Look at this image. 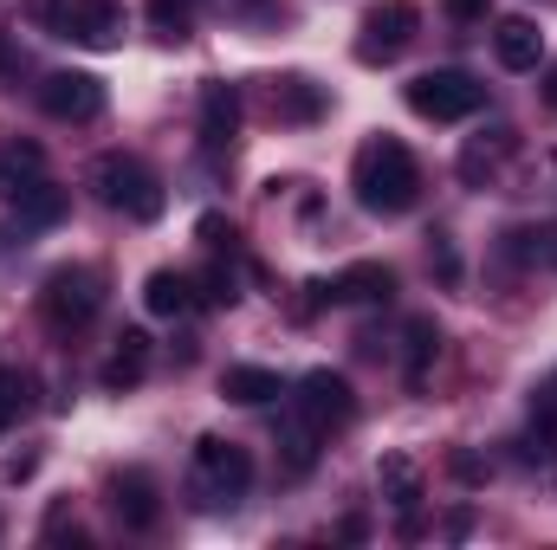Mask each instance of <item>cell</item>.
<instances>
[{
    "mask_svg": "<svg viewBox=\"0 0 557 550\" xmlns=\"http://www.w3.org/2000/svg\"><path fill=\"white\" fill-rule=\"evenodd\" d=\"M486 7H493V0H447V13H454V20H480Z\"/></svg>",
    "mask_w": 557,
    "mask_h": 550,
    "instance_id": "obj_33",
    "label": "cell"
},
{
    "mask_svg": "<svg viewBox=\"0 0 557 550\" xmlns=\"http://www.w3.org/2000/svg\"><path fill=\"white\" fill-rule=\"evenodd\" d=\"M143 13H149V33L169 39V46H182L195 33V0H149Z\"/></svg>",
    "mask_w": 557,
    "mask_h": 550,
    "instance_id": "obj_23",
    "label": "cell"
},
{
    "mask_svg": "<svg viewBox=\"0 0 557 550\" xmlns=\"http://www.w3.org/2000/svg\"><path fill=\"white\" fill-rule=\"evenodd\" d=\"M447 473H454L460 486H486V460H480V453H467V447H454V453H447Z\"/></svg>",
    "mask_w": 557,
    "mask_h": 550,
    "instance_id": "obj_28",
    "label": "cell"
},
{
    "mask_svg": "<svg viewBox=\"0 0 557 550\" xmlns=\"http://www.w3.org/2000/svg\"><path fill=\"white\" fill-rule=\"evenodd\" d=\"M428 273L441 278V285H460V253H454L447 234H428Z\"/></svg>",
    "mask_w": 557,
    "mask_h": 550,
    "instance_id": "obj_26",
    "label": "cell"
},
{
    "mask_svg": "<svg viewBox=\"0 0 557 550\" xmlns=\"http://www.w3.org/2000/svg\"><path fill=\"white\" fill-rule=\"evenodd\" d=\"M441 357V330H434V317H409V330H403V370H409V389L428 383V363Z\"/></svg>",
    "mask_w": 557,
    "mask_h": 550,
    "instance_id": "obj_22",
    "label": "cell"
},
{
    "mask_svg": "<svg viewBox=\"0 0 557 550\" xmlns=\"http://www.w3.org/2000/svg\"><path fill=\"white\" fill-rule=\"evenodd\" d=\"M98 304H104V278L91 273V266H59V273L39 285V317H46V330H59V337L85 330V324L98 317Z\"/></svg>",
    "mask_w": 557,
    "mask_h": 550,
    "instance_id": "obj_5",
    "label": "cell"
},
{
    "mask_svg": "<svg viewBox=\"0 0 557 550\" xmlns=\"http://www.w3.org/2000/svg\"><path fill=\"white\" fill-rule=\"evenodd\" d=\"M33 409V376L26 370H13V363H0V434L7 427H20Z\"/></svg>",
    "mask_w": 557,
    "mask_h": 550,
    "instance_id": "obj_24",
    "label": "cell"
},
{
    "mask_svg": "<svg viewBox=\"0 0 557 550\" xmlns=\"http://www.w3.org/2000/svg\"><path fill=\"white\" fill-rule=\"evenodd\" d=\"M26 20L46 26L52 39L98 46V52L124 39V13H117V0H26Z\"/></svg>",
    "mask_w": 557,
    "mask_h": 550,
    "instance_id": "obj_4",
    "label": "cell"
},
{
    "mask_svg": "<svg viewBox=\"0 0 557 550\" xmlns=\"http://www.w3.org/2000/svg\"><path fill=\"white\" fill-rule=\"evenodd\" d=\"M545 98H552V104H557V65H552V85H545Z\"/></svg>",
    "mask_w": 557,
    "mask_h": 550,
    "instance_id": "obj_36",
    "label": "cell"
},
{
    "mask_svg": "<svg viewBox=\"0 0 557 550\" xmlns=\"http://www.w3.org/2000/svg\"><path fill=\"white\" fill-rule=\"evenodd\" d=\"M111 512L131 525V532H149L156 518H162V499H156V479L143 473V466H124V473H111Z\"/></svg>",
    "mask_w": 557,
    "mask_h": 550,
    "instance_id": "obj_11",
    "label": "cell"
},
{
    "mask_svg": "<svg viewBox=\"0 0 557 550\" xmlns=\"http://www.w3.org/2000/svg\"><path fill=\"white\" fill-rule=\"evenodd\" d=\"M376 486H383V499L403 512V538H421V466H416V453H383V460H376Z\"/></svg>",
    "mask_w": 557,
    "mask_h": 550,
    "instance_id": "obj_10",
    "label": "cell"
},
{
    "mask_svg": "<svg viewBox=\"0 0 557 550\" xmlns=\"http://www.w3.org/2000/svg\"><path fill=\"white\" fill-rule=\"evenodd\" d=\"M493 52H499L506 72H539V59H545V33H539V20L506 13V20L493 26Z\"/></svg>",
    "mask_w": 557,
    "mask_h": 550,
    "instance_id": "obj_12",
    "label": "cell"
},
{
    "mask_svg": "<svg viewBox=\"0 0 557 550\" xmlns=\"http://www.w3.org/2000/svg\"><path fill=\"white\" fill-rule=\"evenodd\" d=\"M65 532H78V525H72V505H65V499H59V505H52V512H46V525H39V538H46V545H59V538H65Z\"/></svg>",
    "mask_w": 557,
    "mask_h": 550,
    "instance_id": "obj_30",
    "label": "cell"
},
{
    "mask_svg": "<svg viewBox=\"0 0 557 550\" xmlns=\"http://www.w3.org/2000/svg\"><path fill=\"white\" fill-rule=\"evenodd\" d=\"M7 201H13V221H20V227H59V221H65V188H52L46 175H33V182H26L20 195H7Z\"/></svg>",
    "mask_w": 557,
    "mask_h": 550,
    "instance_id": "obj_17",
    "label": "cell"
},
{
    "mask_svg": "<svg viewBox=\"0 0 557 550\" xmlns=\"http://www.w3.org/2000/svg\"><path fill=\"white\" fill-rule=\"evenodd\" d=\"M552 389H557V383H552Z\"/></svg>",
    "mask_w": 557,
    "mask_h": 550,
    "instance_id": "obj_37",
    "label": "cell"
},
{
    "mask_svg": "<svg viewBox=\"0 0 557 550\" xmlns=\"http://www.w3.org/2000/svg\"><path fill=\"white\" fill-rule=\"evenodd\" d=\"M39 162H46L39 142H7V149H0V195H20V188L39 175Z\"/></svg>",
    "mask_w": 557,
    "mask_h": 550,
    "instance_id": "obj_25",
    "label": "cell"
},
{
    "mask_svg": "<svg viewBox=\"0 0 557 550\" xmlns=\"http://www.w3.org/2000/svg\"><path fill=\"white\" fill-rule=\"evenodd\" d=\"M441 538H473V512H447L441 518Z\"/></svg>",
    "mask_w": 557,
    "mask_h": 550,
    "instance_id": "obj_31",
    "label": "cell"
},
{
    "mask_svg": "<svg viewBox=\"0 0 557 550\" xmlns=\"http://www.w3.org/2000/svg\"><path fill=\"white\" fill-rule=\"evenodd\" d=\"M273 117L278 124H318L324 117V91L311 78H278L273 85Z\"/></svg>",
    "mask_w": 557,
    "mask_h": 550,
    "instance_id": "obj_20",
    "label": "cell"
},
{
    "mask_svg": "<svg viewBox=\"0 0 557 550\" xmlns=\"http://www.w3.org/2000/svg\"><path fill=\"white\" fill-rule=\"evenodd\" d=\"M195 234H201V247H214V253H234V240H240L227 214H201V221H195Z\"/></svg>",
    "mask_w": 557,
    "mask_h": 550,
    "instance_id": "obj_27",
    "label": "cell"
},
{
    "mask_svg": "<svg viewBox=\"0 0 557 550\" xmlns=\"http://www.w3.org/2000/svg\"><path fill=\"white\" fill-rule=\"evenodd\" d=\"M318 440H324V427H311L298 409L278 421V466H285V479H305L318 466Z\"/></svg>",
    "mask_w": 557,
    "mask_h": 550,
    "instance_id": "obj_14",
    "label": "cell"
},
{
    "mask_svg": "<svg viewBox=\"0 0 557 550\" xmlns=\"http://www.w3.org/2000/svg\"><path fill=\"white\" fill-rule=\"evenodd\" d=\"M0 72L13 78V72H26V52H13V46H0Z\"/></svg>",
    "mask_w": 557,
    "mask_h": 550,
    "instance_id": "obj_35",
    "label": "cell"
},
{
    "mask_svg": "<svg viewBox=\"0 0 557 550\" xmlns=\"http://www.w3.org/2000/svg\"><path fill=\"white\" fill-rule=\"evenodd\" d=\"M143 370H149V337H143V330H124L98 383H104V389H137V383H143Z\"/></svg>",
    "mask_w": 557,
    "mask_h": 550,
    "instance_id": "obj_21",
    "label": "cell"
},
{
    "mask_svg": "<svg viewBox=\"0 0 557 550\" xmlns=\"http://www.w3.org/2000/svg\"><path fill=\"white\" fill-rule=\"evenodd\" d=\"M195 298H201V304H234V298H240V285H234V273H221V266H214V273L201 278V291H195Z\"/></svg>",
    "mask_w": 557,
    "mask_h": 550,
    "instance_id": "obj_29",
    "label": "cell"
},
{
    "mask_svg": "<svg viewBox=\"0 0 557 550\" xmlns=\"http://www.w3.org/2000/svg\"><path fill=\"white\" fill-rule=\"evenodd\" d=\"M512 142H519L512 130H480V137L460 149V182H467V188H486V182L499 175V162L512 155Z\"/></svg>",
    "mask_w": 557,
    "mask_h": 550,
    "instance_id": "obj_15",
    "label": "cell"
},
{
    "mask_svg": "<svg viewBox=\"0 0 557 550\" xmlns=\"http://www.w3.org/2000/svg\"><path fill=\"white\" fill-rule=\"evenodd\" d=\"M331 291H337V304H389L396 298V273L383 260H363L344 278H331Z\"/></svg>",
    "mask_w": 557,
    "mask_h": 550,
    "instance_id": "obj_16",
    "label": "cell"
},
{
    "mask_svg": "<svg viewBox=\"0 0 557 550\" xmlns=\"http://www.w3.org/2000/svg\"><path fill=\"white\" fill-rule=\"evenodd\" d=\"M33 466H39V453H13L7 460V479H33Z\"/></svg>",
    "mask_w": 557,
    "mask_h": 550,
    "instance_id": "obj_32",
    "label": "cell"
},
{
    "mask_svg": "<svg viewBox=\"0 0 557 550\" xmlns=\"http://www.w3.org/2000/svg\"><path fill=\"white\" fill-rule=\"evenodd\" d=\"M91 188H98V201H104L111 214H124V221H156V214L169 208L162 182L143 168L137 155H124V149H111V155L91 162Z\"/></svg>",
    "mask_w": 557,
    "mask_h": 550,
    "instance_id": "obj_3",
    "label": "cell"
},
{
    "mask_svg": "<svg viewBox=\"0 0 557 550\" xmlns=\"http://www.w3.org/2000/svg\"><path fill=\"white\" fill-rule=\"evenodd\" d=\"M253 486V453L240 440H221V434H201L195 440V460H188V492L201 512H221V505H240Z\"/></svg>",
    "mask_w": 557,
    "mask_h": 550,
    "instance_id": "obj_2",
    "label": "cell"
},
{
    "mask_svg": "<svg viewBox=\"0 0 557 550\" xmlns=\"http://www.w3.org/2000/svg\"><path fill=\"white\" fill-rule=\"evenodd\" d=\"M539 260L557 266V227H539Z\"/></svg>",
    "mask_w": 557,
    "mask_h": 550,
    "instance_id": "obj_34",
    "label": "cell"
},
{
    "mask_svg": "<svg viewBox=\"0 0 557 550\" xmlns=\"http://www.w3.org/2000/svg\"><path fill=\"white\" fill-rule=\"evenodd\" d=\"M416 26H421L416 0H376V7L357 20V59H363V65H389V59H403L409 39H416Z\"/></svg>",
    "mask_w": 557,
    "mask_h": 550,
    "instance_id": "obj_7",
    "label": "cell"
},
{
    "mask_svg": "<svg viewBox=\"0 0 557 550\" xmlns=\"http://www.w3.org/2000/svg\"><path fill=\"white\" fill-rule=\"evenodd\" d=\"M234 130H240V91L221 85V78L201 85V142H208V149H227Z\"/></svg>",
    "mask_w": 557,
    "mask_h": 550,
    "instance_id": "obj_13",
    "label": "cell"
},
{
    "mask_svg": "<svg viewBox=\"0 0 557 550\" xmlns=\"http://www.w3.org/2000/svg\"><path fill=\"white\" fill-rule=\"evenodd\" d=\"M39 104L59 124H98L104 117V78H91V72H52L39 85Z\"/></svg>",
    "mask_w": 557,
    "mask_h": 550,
    "instance_id": "obj_8",
    "label": "cell"
},
{
    "mask_svg": "<svg viewBox=\"0 0 557 550\" xmlns=\"http://www.w3.org/2000/svg\"><path fill=\"white\" fill-rule=\"evenodd\" d=\"M143 304H149L156 317H188L201 298H195V278L188 273H169V266H162V273L143 278Z\"/></svg>",
    "mask_w": 557,
    "mask_h": 550,
    "instance_id": "obj_18",
    "label": "cell"
},
{
    "mask_svg": "<svg viewBox=\"0 0 557 550\" xmlns=\"http://www.w3.org/2000/svg\"><path fill=\"white\" fill-rule=\"evenodd\" d=\"M409 111L428 117V124H460V117H473L480 104H486V85L473 78V72H454V65H441V72H421L409 78Z\"/></svg>",
    "mask_w": 557,
    "mask_h": 550,
    "instance_id": "obj_6",
    "label": "cell"
},
{
    "mask_svg": "<svg viewBox=\"0 0 557 550\" xmlns=\"http://www.w3.org/2000/svg\"><path fill=\"white\" fill-rule=\"evenodd\" d=\"M292 409L305 414L311 427H324V434H331V427H344V421L357 414V396H350V383H344L337 370H311V376L298 383Z\"/></svg>",
    "mask_w": 557,
    "mask_h": 550,
    "instance_id": "obj_9",
    "label": "cell"
},
{
    "mask_svg": "<svg viewBox=\"0 0 557 550\" xmlns=\"http://www.w3.org/2000/svg\"><path fill=\"white\" fill-rule=\"evenodd\" d=\"M350 188H357V208L363 214H409L421 195V168L409 155V142L396 137H370L350 162Z\"/></svg>",
    "mask_w": 557,
    "mask_h": 550,
    "instance_id": "obj_1",
    "label": "cell"
},
{
    "mask_svg": "<svg viewBox=\"0 0 557 550\" xmlns=\"http://www.w3.org/2000/svg\"><path fill=\"white\" fill-rule=\"evenodd\" d=\"M221 396H227V402H240V409H267V402H278L285 389H278V376H273V370L234 363V370L221 376Z\"/></svg>",
    "mask_w": 557,
    "mask_h": 550,
    "instance_id": "obj_19",
    "label": "cell"
}]
</instances>
